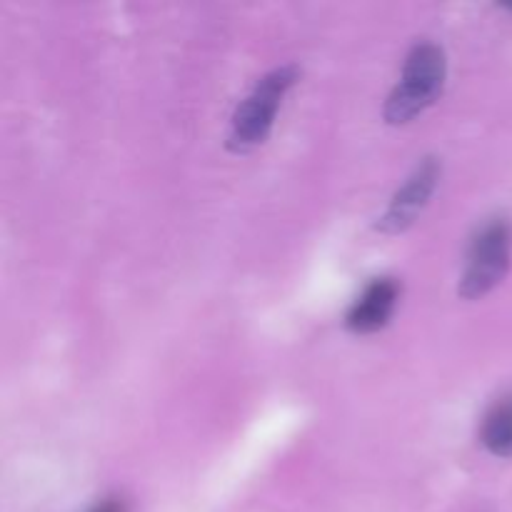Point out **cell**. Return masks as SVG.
I'll list each match as a JSON object with an SVG mask.
<instances>
[{
    "label": "cell",
    "instance_id": "cell-8",
    "mask_svg": "<svg viewBox=\"0 0 512 512\" xmlns=\"http://www.w3.org/2000/svg\"><path fill=\"white\" fill-rule=\"evenodd\" d=\"M505 8H508V10H512V3H510V5H505Z\"/></svg>",
    "mask_w": 512,
    "mask_h": 512
},
{
    "label": "cell",
    "instance_id": "cell-6",
    "mask_svg": "<svg viewBox=\"0 0 512 512\" xmlns=\"http://www.w3.org/2000/svg\"><path fill=\"white\" fill-rule=\"evenodd\" d=\"M480 440L498 458H512V393L495 400L485 413Z\"/></svg>",
    "mask_w": 512,
    "mask_h": 512
},
{
    "label": "cell",
    "instance_id": "cell-7",
    "mask_svg": "<svg viewBox=\"0 0 512 512\" xmlns=\"http://www.w3.org/2000/svg\"><path fill=\"white\" fill-rule=\"evenodd\" d=\"M88 512H128V503L123 498H105L103 503L93 505Z\"/></svg>",
    "mask_w": 512,
    "mask_h": 512
},
{
    "label": "cell",
    "instance_id": "cell-3",
    "mask_svg": "<svg viewBox=\"0 0 512 512\" xmlns=\"http://www.w3.org/2000/svg\"><path fill=\"white\" fill-rule=\"evenodd\" d=\"M512 258V228L505 218H493L473 235L468 248L460 295L468 300L483 298L498 288L510 270Z\"/></svg>",
    "mask_w": 512,
    "mask_h": 512
},
{
    "label": "cell",
    "instance_id": "cell-5",
    "mask_svg": "<svg viewBox=\"0 0 512 512\" xmlns=\"http://www.w3.org/2000/svg\"><path fill=\"white\" fill-rule=\"evenodd\" d=\"M400 298V285L393 278H375L360 298L350 305L345 325L358 335L378 333L393 318Z\"/></svg>",
    "mask_w": 512,
    "mask_h": 512
},
{
    "label": "cell",
    "instance_id": "cell-1",
    "mask_svg": "<svg viewBox=\"0 0 512 512\" xmlns=\"http://www.w3.org/2000/svg\"><path fill=\"white\" fill-rule=\"evenodd\" d=\"M445 83V53L440 45L423 40L405 58L403 78L385 103L388 123H408L438 100Z\"/></svg>",
    "mask_w": 512,
    "mask_h": 512
},
{
    "label": "cell",
    "instance_id": "cell-2",
    "mask_svg": "<svg viewBox=\"0 0 512 512\" xmlns=\"http://www.w3.org/2000/svg\"><path fill=\"white\" fill-rule=\"evenodd\" d=\"M298 75L295 65H285V68L273 70L263 80H258V85L250 90L248 98L235 110L228 138L230 148L245 153V150L265 143V138L273 130L280 103H283L285 93L295 85Z\"/></svg>",
    "mask_w": 512,
    "mask_h": 512
},
{
    "label": "cell",
    "instance_id": "cell-4",
    "mask_svg": "<svg viewBox=\"0 0 512 512\" xmlns=\"http://www.w3.org/2000/svg\"><path fill=\"white\" fill-rule=\"evenodd\" d=\"M440 178V165L435 158H425L423 163L415 168V173L410 175L408 183L398 190V195L390 203L388 213L380 218L378 228L383 233H400V230L408 228L415 218H418L420 210L425 208L428 198L433 195L435 185Z\"/></svg>",
    "mask_w": 512,
    "mask_h": 512
}]
</instances>
